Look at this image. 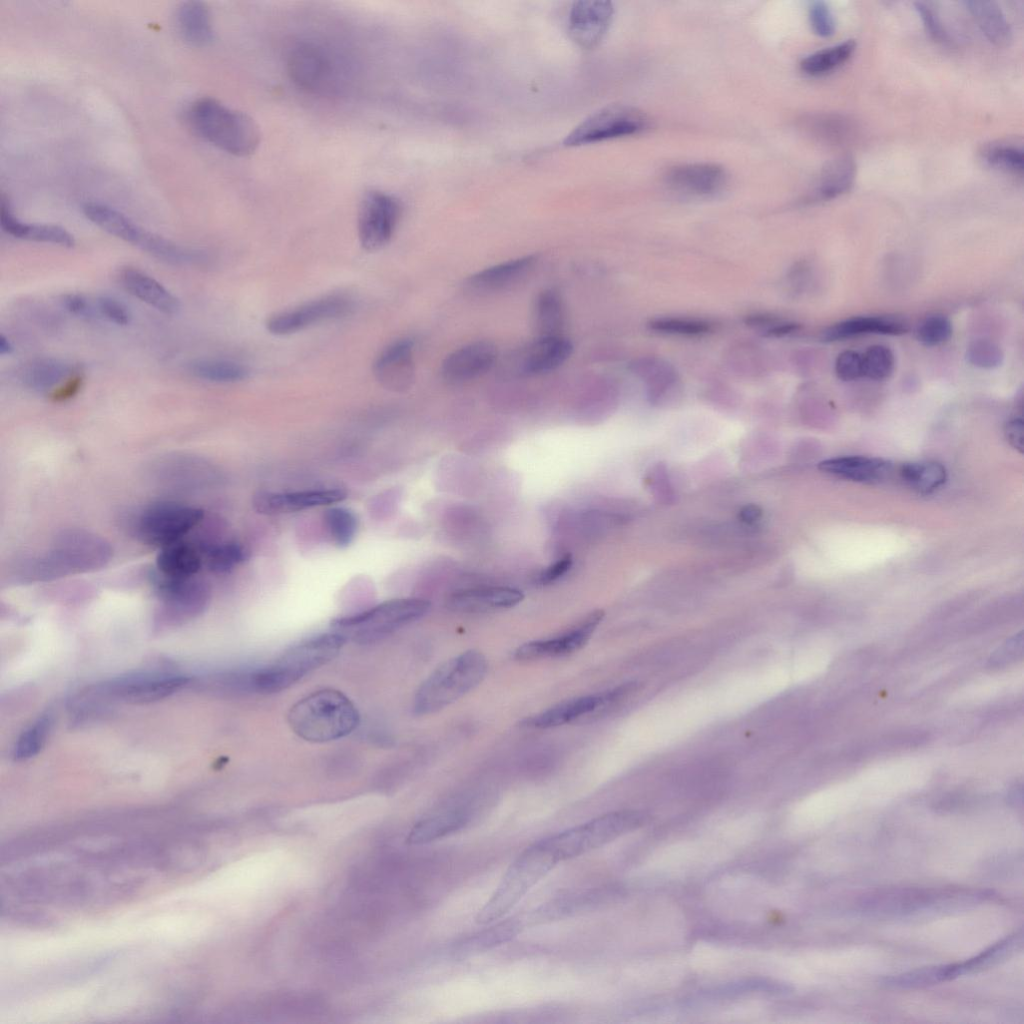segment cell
Returning a JSON list of instances; mask_svg holds the SVG:
<instances>
[{"label":"cell","mask_w":1024,"mask_h":1024,"mask_svg":"<svg viewBox=\"0 0 1024 1024\" xmlns=\"http://www.w3.org/2000/svg\"><path fill=\"white\" fill-rule=\"evenodd\" d=\"M6 879L2 885L20 901L80 908L116 902L140 886L132 875L101 869L73 856L33 864Z\"/></svg>","instance_id":"obj_1"},{"label":"cell","mask_w":1024,"mask_h":1024,"mask_svg":"<svg viewBox=\"0 0 1024 1024\" xmlns=\"http://www.w3.org/2000/svg\"><path fill=\"white\" fill-rule=\"evenodd\" d=\"M287 720L301 739L326 743L351 734L360 723V714L343 692L324 688L294 703L288 711Z\"/></svg>","instance_id":"obj_2"},{"label":"cell","mask_w":1024,"mask_h":1024,"mask_svg":"<svg viewBox=\"0 0 1024 1024\" xmlns=\"http://www.w3.org/2000/svg\"><path fill=\"white\" fill-rule=\"evenodd\" d=\"M347 639L338 632L316 635L291 646L274 662L248 673L249 691L281 692L333 660Z\"/></svg>","instance_id":"obj_3"},{"label":"cell","mask_w":1024,"mask_h":1024,"mask_svg":"<svg viewBox=\"0 0 1024 1024\" xmlns=\"http://www.w3.org/2000/svg\"><path fill=\"white\" fill-rule=\"evenodd\" d=\"M187 120L202 139L234 156L251 155L260 143L259 128L250 116L211 97L194 101Z\"/></svg>","instance_id":"obj_4"},{"label":"cell","mask_w":1024,"mask_h":1024,"mask_svg":"<svg viewBox=\"0 0 1024 1024\" xmlns=\"http://www.w3.org/2000/svg\"><path fill=\"white\" fill-rule=\"evenodd\" d=\"M487 670V659L477 650H468L446 660L418 687L413 712L429 715L449 706L477 687Z\"/></svg>","instance_id":"obj_5"},{"label":"cell","mask_w":1024,"mask_h":1024,"mask_svg":"<svg viewBox=\"0 0 1024 1024\" xmlns=\"http://www.w3.org/2000/svg\"><path fill=\"white\" fill-rule=\"evenodd\" d=\"M559 862L546 839L527 847L512 862L490 899L479 910L476 922L487 925L501 919Z\"/></svg>","instance_id":"obj_6"},{"label":"cell","mask_w":1024,"mask_h":1024,"mask_svg":"<svg viewBox=\"0 0 1024 1024\" xmlns=\"http://www.w3.org/2000/svg\"><path fill=\"white\" fill-rule=\"evenodd\" d=\"M429 609L430 602L425 599H391L359 613L336 618L331 627L347 641L369 644L422 618Z\"/></svg>","instance_id":"obj_7"},{"label":"cell","mask_w":1024,"mask_h":1024,"mask_svg":"<svg viewBox=\"0 0 1024 1024\" xmlns=\"http://www.w3.org/2000/svg\"><path fill=\"white\" fill-rule=\"evenodd\" d=\"M650 816L639 810H621L598 816L546 838L560 862L597 849L643 826Z\"/></svg>","instance_id":"obj_8"},{"label":"cell","mask_w":1024,"mask_h":1024,"mask_svg":"<svg viewBox=\"0 0 1024 1024\" xmlns=\"http://www.w3.org/2000/svg\"><path fill=\"white\" fill-rule=\"evenodd\" d=\"M329 47L313 41L295 44L287 56L290 78L315 94L337 93L346 81L345 66Z\"/></svg>","instance_id":"obj_9"},{"label":"cell","mask_w":1024,"mask_h":1024,"mask_svg":"<svg viewBox=\"0 0 1024 1024\" xmlns=\"http://www.w3.org/2000/svg\"><path fill=\"white\" fill-rule=\"evenodd\" d=\"M199 508L172 502L147 507L136 521V533L146 544L166 547L179 540L203 518Z\"/></svg>","instance_id":"obj_10"},{"label":"cell","mask_w":1024,"mask_h":1024,"mask_svg":"<svg viewBox=\"0 0 1024 1024\" xmlns=\"http://www.w3.org/2000/svg\"><path fill=\"white\" fill-rule=\"evenodd\" d=\"M649 125L647 116L627 105H610L593 113L564 139L566 146H580L638 134Z\"/></svg>","instance_id":"obj_11"},{"label":"cell","mask_w":1024,"mask_h":1024,"mask_svg":"<svg viewBox=\"0 0 1024 1024\" xmlns=\"http://www.w3.org/2000/svg\"><path fill=\"white\" fill-rule=\"evenodd\" d=\"M400 216L401 205L394 196L380 190L366 192L360 201L357 216L358 238L362 248L375 252L386 246Z\"/></svg>","instance_id":"obj_12"},{"label":"cell","mask_w":1024,"mask_h":1024,"mask_svg":"<svg viewBox=\"0 0 1024 1024\" xmlns=\"http://www.w3.org/2000/svg\"><path fill=\"white\" fill-rule=\"evenodd\" d=\"M351 309L352 302L347 296L329 294L272 315L266 321V328L274 335H289L342 317Z\"/></svg>","instance_id":"obj_13"},{"label":"cell","mask_w":1024,"mask_h":1024,"mask_svg":"<svg viewBox=\"0 0 1024 1024\" xmlns=\"http://www.w3.org/2000/svg\"><path fill=\"white\" fill-rule=\"evenodd\" d=\"M179 675L142 673L122 676L99 687V692L127 702L144 703L162 699L186 685Z\"/></svg>","instance_id":"obj_14"},{"label":"cell","mask_w":1024,"mask_h":1024,"mask_svg":"<svg viewBox=\"0 0 1024 1024\" xmlns=\"http://www.w3.org/2000/svg\"><path fill=\"white\" fill-rule=\"evenodd\" d=\"M603 616L602 610H596L559 636L530 641L519 646L514 652V657L518 660L528 661L572 654L585 646Z\"/></svg>","instance_id":"obj_15"},{"label":"cell","mask_w":1024,"mask_h":1024,"mask_svg":"<svg viewBox=\"0 0 1024 1024\" xmlns=\"http://www.w3.org/2000/svg\"><path fill=\"white\" fill-rule=\"evenodd\" d=\"M154 585L168 616L176 620L198 615L209 600V589L205 583L192 578L160 574L154 579Z\"/></svg>","instance_id":"obj_16"},{"label":"cell","mask_w":1024,"mask_h":1024,"mask_svg":"<svg viewBox=\"0 0 1024 1024\" xmlns=\"http://www.w3.org/2000/svg\"><path fill=\"white\" fill-rule=\"evenodd\" d=\"M341 488L309 489L291 492L261 491L253 497V508L260 514L279 515L343 501Z\"/></svg>","instance_id":"obj_17"},{"label":"cell","mask_w":1024,"mask_h":1024,"mask_svg":"<svg viewBox=\"0 0 1024 1024\" xmlns=\"http://www.w3.org/2000/svg\"><path fill=\"white\" fill-rule=\"evenodd\" d=\"M497 360L496 346L484 340L468 343L443 360L441 375L449 383L459 384L487 373Z\"/></svg>","instance_id":"obj_18"},{"label":"cell","mask_w":1024,"mask_h":1024,"mask_svg":"<svg viewBox=\"0 0 1024 1024\" xmlns=\"http://www.w3.org/2000/svg\"><path fill=\"white\" fill-rule=\"evenodd\" d=\"M413 350L414 343L408 338L387 345L373 364V373L379 384L391 391L407 390L415 376Z\"/></svg>","instance_id":"obj_19"},{"label":"cell","mask_w":1024,"mask_h":1024,"mask_svg":"<svg viewBox=\"0 0 1024 1024\" xmlns=\"http://www.w3.org/2000/svg\"><path fill=\"white\" fill-rule=\"evenodd\" d=\"M672 190L693 197L714 196L725 188L726 171L714 163H689L671 168L665 176Z\"/></svg>","instance_id":"obj_20"},{"label":"cell","mask_w":1024,"mask_h":1024,"mask_svg":"<svg viewBox=\"0 0 1024 1024\" xmlns=\"http://www.w3.org/2000/svg\"><path fill=\"white\" fill-rule=\"evenodd\" d=\"M614 8L609 1H578L568 17L570 37L583 48L595 47L606 34Z\"/></svg>","instance_id":"obj_21"},{"label":"cell","mask_w":1024,"mask_h":1024,"mask_svg":"<svg viewBox=\"0 0 1024 1024\" xmlns=\"http://www.w3.org/2000/svg\"><path fill=\"white\" fill-rule=\"evenodd\" d=\"M572 352V343L563 335L536 337L516 355L515 365L520 374L541 375L560 367Z\"/></svg>","instance_id":"obj_22"},{"label":"cell","mask_w":1024,"mask_h":1024,"mask_svg":"<svg viewBox=\"0 0 1024 1024\" xmlns=\"http://www.w3.org/2000/svg\"><path fill=\"white\" fill-rule=\"evenodd\" d=\"M523 598L520 590L511 587H475L454 592L448 605L456 611L478 613L511 608Z\"/></svg>","instance_id":"obj_23"},{"label":"cell","mask_w":1024,"mask_h":1024,"mask_svg":"<svg viewBox=\"0 0 1024 1024\" xmlns=\"http://www.w3.org/2000/svg\"><path fill=\"white\" fill-rule=\"evenodd\" d=\"M896 468L888 461L866 456H842L819 463V469L828 474L867 483L881 482L892 478L896 473Z\"/></svg>","instance_id":"obj_24"},{"label":"cell","mask_w":1024,"mask_h":1024,"mask_svg":"<svg viewBox=\"0 0 1024 1024\" xmlns=\"http://www.w3.org/2000/svg\"><path fill=\"white\" fill-rule=\"evenodd\" d=\"M604 703V694L581 696L558 703L524 719L521 725L530 729H549L576 722L595 713Z\"/></svg>","instance_id":"obj_25"},{"label":"cell","mask_w":1024,"mask_h":1024,"mask_svg":"<svg viewBox=\"0 0 1024 1024\" xmlns=\"http://www.w3.org/2000/svg\"><path fill=\"white\" fill-rule=\"evenodd\" d=\"M119 279L128 293L158 311L174 315L180 310L179 300L148 274L136 268L126 267L120 271Z\"/></svg>","instance_id":"obj_26"},{"label":"cell","mask_w":1024,"mask_h":1024,"mask_svg":"<svg viewBox=\"0 0 1024 1024\" xmlns=\"http://www.w3.org/2000/svg\"><path fill=\"white\" fill-rule=\"evenodd\" d=\"M83 213L92 223L109 234L129 242L144 251L152 233L139 227L118 210L107 205L90 202L83 206Z\"/></svg>","instance_id":"obj_27"},{"label":"cell","mask_w":1024,"mask_h":1024,"mask_svg":"<svg viewBox=\"0 0 1024 1024\" xmlns=\"http://www.w3.org/2000/svg\"><path fill=\"white\" fill-rule=\"evenodd\" d=\"M855 176L854 159L847 155L837 157L822 169L805 201L814 203L834 199L851 189Z\"/></svg>","instance_id":"obj_28"},{"label":"cell","mask_w":1024,"mask_h":1024,"mask_svg":"<svg viewBox=\"0 0 1024 1024\" xmlns=\"http://www.w3.org/2000/svg\"><path fill=\"white\" fill-rule=\"evenodd\" d=\"M0 225L6 233L16 238L51 243L68 248L75 245L73 235L63 227L20 221L12 213L9 203L3 197H1L0 204Z\"/></svg>","instance_id":"obj_29"},{"label":"cell","mask_w":1024,"mask_h":1024,"mask_svg":"<svg viewBox=\"0 0 1024 1024\" xmlns=\"http://www.w3.org/2000/svg\"><path fill=\"white\" fill-rule=\"evenodd\" d=\"M908 325L897 318L883 316H859L835 323L821 333L824 342H834L862 334L902 335Z\"/></svg>","instance_id":"obj_30"},{"label":"cell","mask_w":1024,"mask_h":1024,"mask_svg":"<svg viewBox=\"0 0 1024 1024\" xmlns=\"http://www.w3.org/2000/svg\"><path fill=\"white\" fill-rule=\"evenodd\" d=\"M537 257L526 255L487 267L473 274L468 284L478 291L504 289L524 278L533 269Z\"/></svg>","instance_id":"obj_31"},{"label":"cell","mask_w":1024,"mask_h":1024,"mask_svg":"<svg viewBox=\"0 0 1024 1024\" xmlns=\"http://www.w3.org/2000/svg\"><path fill=\"white\" fill-rule=\"evenodd\" d=\"M471 819V812L466 807H453L431 815L414 825L407 842L418 845L428 843L465 827Z\"/></svg>","instance_id":"obj_32"},{"label":"cell","mask_w":1024,"mask_h":1024,"mask_svg":"<svg viewBox=\"0 0 1024 1024\" xmlns=\"http://www.w3.org/2000/svg\"><path fill=\"white\" fill-rule=\"evenodd\" d=\"M177 26L181 37L195 47L207 46L214 37L211 16L200 1L183 3L177 11Z\"/></svg>","instance_id":"obj_33"},{"label":"cell","mask_w":1024,"mask_h":1024,"mask_svg":"<svg viewBox=\"0 0 1024 1024\" xmlns=\"http://www.w3.org/2000/svg\"><path fill=\"white\" fill-rule=\"evenodd\" d=\"M74 373L72 365L55 358H39L21 371L23 384L36 392L53 391Z\"/></svg>","instance_id":"obj_34"},{"label":"cell","mask_w":1024,"mask_h":1024,"mask_svg":"<svg viewBox=\"0 0 1024 1024\" xmlns=\"http://www.w3.org/2000/svg\"><path fill=\"white\" fill-rule=\"evenodd\" d=\"M963 3L990 42L997 46L1009 44L1012 39V30L1005 14L996 2L969 0Z\"/></svg>","instance_id":"obj_35"},{"label":"cell","mask_w":1024,"mask_h":1024,"mask_svg":"<svg viewBox=\"0 0 1024 1024\" xmlns=\"http://www.w3.org/2000/svg\"><path fill=\"white\" fill-rule=\"evenodd\" d=\"M532 322L536 337L559 336L565 323L561 296L554 289L541 291L533 305Z\"/></svg>","instance_id":"obj_36"},{"label":"cell","mask_w":1024,"mask_h":1024,"mask_svg":"<svg viewBox=\"0 0 1024 1024\" xmlns=\"http://www.w3.org/2000/svg\"><path fill=\"white\" fill-rule=\"evenodd\" d=\"M160 574L173 578H192L201 568L199 552L182 542L163 547L156 558Z\"/></svg>","instance_id":"obj_37"},{"label":"cell","mask_w":1024,"mask_h":1024,"mask_svg":"<svg viewBox=\"0 0 1024 1024\" xmlns=\"http://www.w3.org/2000/svg\"><path fill=\"white\" fill-rule=\"evenodd\" d=\"M520 919H506L473 936L466 938L454 950L458 958H465L507 942L522 929Z\"/></svg>","instance_id":"obj_38"},{"label":"cell","mask_w":1024,"mask_h":1024,"mask_svg":"<svg viewBox=\"0 0 1024 1024\" xmlns=\"http://www.w3.org/2000/svg\"><path fill=\"white\" fill-rule=\"evenodd\" d=\"M1022 940L1020 929L965 962L946 965V979L951 980L1000 962L1020 947Z\"/></svg>","instance_id":"obj_39"},{"label":"cell","mask_w":1024,"mask_h":1024,"mask_svg":"<svg viewBox=\"0 0 1024 1024\" xmlns=\"http://www.w3.org/2000/svg\"><path fill=\"white\" fill-rule=\"evenodd\" d=\"M896 473L906 485L922 494L935 491L946 480L944 466L931 461L904 463L896 468Z\"/></svg>","instance_id":"obj_40"},{"label":"cell","mask_w":1024,"mask_h":1024,"mask_svg":"<svg viewBox=\"0 0 1024 1024\" xmlns=\"http://www.w3.org/2000/svg\"><path fill=\"white\" fill-rule=\"evenodd\" d=\"M189 371L198 379L216 383H234L247 379L246 366L222 359H197L189 364Z\"/></svg>","instance_id":"obj_41"},{"label":"cell","mask_w":1024,"mask_h":1024,"mask_svg":"<svg viewBox=\"0 0 1024 1024\" xmlns=\"http://www.w3.org/2000/svg\"><path fill=\"white\" fill-rule=\"evenodd\" d=\"M634 371L648 384L649 397L658 399L678 384L675 370L657 358H644L633 364Z\"/></svg>","instance_id":"obj_42"},{"label":"cell","mask_w":1024,"mask_h":1024,"mask_svg":"<svg viewBox=\"0 0 1024 1024\" xmlns=\"http://www.w3.org/2000/svg\"><path fill=\"white\" fill-rule=\"evenodd\" d=\"M856 43L849 39L834 46L816 51L802 59V71L811 76L828 73L845 63L854 53Z\"/></svg>","instance_id":"obj_43"},{"label":"cell","mask_w":1024,"mask_h":1024,"mask_svg":"<svg viewBox=\"0 0 1024 1024\" xmlns=\"http://www.w3.org/2000/svg\"><path fill=\"white\" fill-rule=\"evenodd\" d=\"M981 159L989 166L1016 175H1022L1024 151L1022 146L1011 142H993L980 150Z\"/></svg>","instance_id":"obj_44"},{"label":"cell","mask_w":1024,"mask_h":1024,"mask_svg":"<svg viewBox=\"0 0 1024 1024\" xmlns=\"http://www.w3.org/2000/svg\"><path fill=\"white\" fill-rule=\"evenodd\" d=\"M328 535L335 546L345 548L354 540L358 530V519L350 509L335 506L324 514Z\"/></svg>","instance_id":"obj_45"},{"label":"cell","mask_w":1024,"mask_h":1024,"mask_svg":"<svg viewBox=\"0 0 1024 1024\" xmlns=\"http://www.w3.org/2000/svg\"><path fill=\"white\" fill-rule=\"evenodd\" d=\"M248 558L246 548L234 541L212 546L206 550V561L214 573H227Z\"/></svg>","instance_id":"obj_46"},{"label":"cell","mask_w":1024,"mask_h":1024,"mask_svg":"<svg viewBox=\"0 0 1024 1024\" xmlns=\"http://www.w3.org/2000/svg\"><path fill=\"white\" fill-rule=\"evenodd\" d=\"M50 728V717L38 718L17 740L13 756L16 760H26L35 756L43 747Z\"/></svg>","instance_id":"obj_47"},{"label":"cell","mask_w":1024,"mask_h":1024,"mask_svg":"<svg viewBox=\"0 0 1024 1024\" xmlns=\"http://www.w3.org/2000/svg\"><path fill=\"white\" fill-rule=\"evenodd\" d=\"M805 126L815 137L832 142L843 140L852 129L846 118L833 114L810 117Z\"/></svg>","instance_id":"obj_48"},{"label":"cell","mask_w":1024,"mask_h":1024,"mask_svg":"<svg viewBox=\"0 0 1024 1024\" xmlns=\"http://www.w3.org/2000/svg\"><path fill=\"white\" fill-rule=\"evenodd\" d=\"M863 376L872 380H884L891 376L895 358L890 348L873 345L862 355Z\"/></svg>","instance_id":"obj_49"},{"label":"cell","mask_w":1024,"mask_h":1024,"mask_svg":"<svg viewBox=\"0 0 1024 1024\" xmlns=\"http://www.w3.org/2000/svg\"><path fill=\"white\" fill-rule=\"evenodd\" d=\"M944 981L943 965L919 968L886 977L883 983L894 988H917Z\"/></svg>","instance_id":"obj_50"},{"label":"cell","mask_w":1024,"mask_h":1024,"mask_svg":"<svg viewBox=\"0 0 1024 1024\" xmlns=\"http://www.w3.org/2000/svg\"><path fill=\"white\" fill-rule=\"evenodd\" d=\"M649 327L659 333L685 336L703 335L713 329V325L705 320L673 317L654 319Z\"/></svg>","instance_id":"obj_51"},{"label":"cell","mask_w":1024,"mask_h":1024,"mask_svg":"<svg viewBox=\"0 0 1024 1024\" xmlns=\"http://www.w3.org/2000/svg\"><path fill=\"white\" fill-rule=\"evenodd\" d=\"M951 321L944 315H931L925 318L916 330L917 340L926 347H935L946 343L952 336Z\"/></svg>","instance_id":"obj_52"},{"label":"cell","mask_w":1024,"mask_h":1024,"mask_svg":"<svg viewBox=\"0 0 1024 1024\" xmlns=\"http://www.w3.org/2000/svg\"><path fill=\"white\" fill-rule=\"evenodd\" d=\"M966 358L975 367L994 369L1002 364L1004 354L1002 349L993 341L979 339L969 344Z\"/></svg>","instance_id":"obj_53"},{"label":"cell","mask_w":1024,"mask_h":1024,"mask_svg":"<svg viewBox=\"0 0 1024 1024\" xmlns=\"http://www.w3.org/2000/svg\"><path fill=\"white\" fill-rule=\"evenodd\" d=\"M808 17L812 30L820 37H829L835 31V19L828 4L814 1L809 5Z\"/></svg>","instance_id":"obj_54"},{"label":"cell","mask_w":1024,"mask_h":1024,"mask_svg":"<svg viewBox=\"0 0 1024 1024\" xmlns=\"http://www.w3.org/2000/svg\"><path fill=\"white\" fill-rule=\"evenodd\" d=\"M835 373L843 381H852L862 377V355L853 350L841 352L835 361Z\"/></svg>","instance_id":"obj_55"},{"label":"cell","mask_w":1024,"mask_h":1024,"mask_svg":"<svg viewBox=\"0 0 1024 1024\" xmlns=\"http://www.w3.org/2000/svg\"><path fill=\"white\" fill-rule=\"evenodd\" d=\"M915 10L922 20L923 26L927 33L937 42L948 43V34L945 31L938 15L929 3L918 1L915 2Z\"/></svg>","instance_id":"obj_56"},{"label":"cell","mask_w":1024,"mask_h":1024,"mask_svg":"<svg viewBox=\"0 0 1024 1024\" xmlns=\"http://www.w3.org/2000/svg\"><path fill=\"white\" fill-rule=\"evenodd\" d=\"M96 309L98 313L117 325L125 326L131 321V314L126 306L118 300L103 296L97 299Z\"/></svg>","instance_id":"obj_57"},{"label":"cell","mask_w":1024,"mask_h":1024,"mask_svg":"<svg viewBox=\"0 0 1024 1024\" xmlns=\"http://www.w3.org/2000/svg\"><path fill=\"white\" fill-rule=\"evenodd\" d=\"M573 559L570 554L564 555L553 564L546 567L538 576V582L543 585L555 582L564 576L572 567Z\"/></svg>","instance_id":"obj_58"},{"label":"cell","mask_w":1024,"mask_h":1024,"mask_svg":"<svg viewBox=\"0 0 1024 1024\" xmlns=\"http://www.w3.org/2000/svg\"><path fill=\"white\" fill-rule=\"evenodd\" d=\"M82 385V376L73 374L51 392L50 398L58 403L68 401L79 393Z\"/></svg>","instance_id":"obj_59"},{"label":"cell","mask_w":1024,"mask_h":1024,"mask_svg":"<svg viewBox=\"0 0 1024 1024\" xmlns=\"http://www.w3.org/2000/svg\"><path fill=\"white\" fill-rule=\"evenodd\" d=\"M62 303L71 314L77 316L90 317L94 313L89 301L80 294H66L62 298Z\"/></svg>","instance_id":"obj_60"},{"label":"cell","mask_w":1024,"mask_h":1024,"mask_svg":"<svg viewBox=\"0 0 1024 1024\" xmlns=\"http://www.w3.org/2000/svg\"><path fill=\"white\" fill-rule=\"evenodd\" d=\"M1005 435L1009 443L1020 452L1023 450V421L1021 418L1010 420L1005 426Z\"/></svg>","instance_id":"obj_61"},{"label":"cell","mask_w":1024,"mask_h":1024,"mask_svg":"<svg viewBox=\"0 0 1024 1024\" xmlns=\"http://www.w3.org/2000/svg\"><path fill=\"white\" fill-rule=\"evenodd\" d=\"M742 519L746 522H752L760 517V510L755 506H747L741 512Z\"/></svg>","instance_id":"obj_62"},{"label":"cell","mask_w":1024,"mask_h":1024,"mask_svg":"<svg viewBox=\"0 0 1024 1024\" xmlns=\"http://www.w3.org/2000/svg\"><path fill=\"white\" fill-rule=\"evenodd\" d=\"M12 351H13V346H12L11 342L7 339V337H5L3 334H1V336H0V354L1 355H6V354L9 355V354L12 353Z\"/></svg>","instance_id":"obj_63"}]
</instances>
